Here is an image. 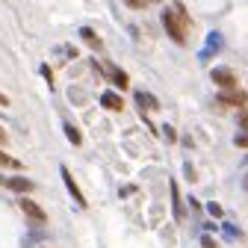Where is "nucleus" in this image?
<instances>
[{"instance_id":"a211bd4d","label":"nucleus","mask_w":248,"mask_h":248,"mask_svg":"<svg viewBox=\"0 0 248 248\" xmlns=\"http://www.w3.org/2000/svg\"><path fill=\"white\" fill-rule=\"evenodd\" d=\"M6 142H9V136H6V130H3V127H0V145H6Z\"/></svg>"},{"instance_id":"6ab92c4d","label":"nucleus","mask_w":248,"mask_h":248,"mask_svg":"<svg viewBox=\"0 0 248 248\" xmlns=\"http://www.w3.org/2000/svg\"><path fill=\"white\" fill-rule=\"evenodd\" d=\"M127 3H130L133 9H142V6H145V3H142V0H127Z\"/></svg>"},{"instance_id":"39448f33","label":"nucleus","mask_w":248,"mask_h":248,"mask_svg":"<svg viewBox=\"0 0 248 248\" xmlns=\"http://www.w3.org/2000/svg\"><path fill=\"white\" fill-rule=\"evenodd\" d=\"M219 101H222V104H231V107H242V104L248 101V95H245V92H236V89H231V92H222V95H219Z\"/></svg>"},{"instance_id":"423d86ee","label":"nucleus","mask_w":248,"mask_h":248,"mask_svg":"<svg viewBox=\"0 0 248 248\" xmlns=\"http://www.w3.org/2000/svg\"><path fill=\"white\" fill-rule=\"evenodd\" d=\"M101 104H104L107 109H112V112H121V109H124V101L115 95V92H104V95H101Z\"/></svg>"},{"instance_id":"f8f14e48","label":"nucleus","mask_w":248,"mask_h":248,"mask_svg":"<svg viewBox=\"0 0 248 248\" xmlns=\"http://www.w3.org/2000/svg\"><path fill=\"white\" fill-rule=\"evenodd\" d=\"M136 101H139V107H145V104H148V107H157V101H154L151 95H145V92H139V95H136Z\"/></svg>"},{"instance_id":"ddd939ff","label":"nucleus","mask_w":248,"mask_h":248,"mask_svg":"<svg viewBox=\"0 0 248 248\" xmlns=\"http://www.w3.org/2000/svg\"><path fill=\"white\" fill-rule=\"evenodd\" d=\"M83 39L92 45V47H101V42H98V36L95 33H92V30H83Z\"/></svg>"},{"instance_id":"1a4fd4ad","label":"nucleus","mask_w":248,"mask_h":248,"mask_svg":"<svg viewBox=\"0 0 248 248\" xmlns=\"http://www.w3.org/2000/svg\"><path fill=\"white\" fill-rule=\"evenodd\" d=\"M171 201H174V219H183V207H180V195H177V186H171Z\"/></svg>"},{"instance_id":"20e7f679","label":"nucleus","mask_w":248,"mask_h":248,"mask_svg":"<svg viewBox=\"0 0 248 248\" xmlns=\"http://www.w3.org/2000/svg\"><path fill=\"white\" fill-rule=\"evenodd\" d=\"M62 180H65V186H68V192L74 195V201H77L80 207H86V198H83V192H80V186L74 183V177H71V171H68V169H62Z\"/></svg>"},{"instance_id":"6e6552de","label":"nucleus","mask_w":248,"mask_h":248,"mask_svg":"<svg viewBox=\"0 0 248 248\" xmlns=\"http://www.w3.org/2000/svg\"><path fill=\"white\" fill-rule=\"evenodd\" d=\"M0 166H3V169H15V171H21V169H24V166H21V160L9 157V154H3V151H0Z\"/></svg>"},{"instance_id":"412c9836","label":"nucleus","mask_w":248,"mask_h":248,"mask_svg":"<svg viewBox=\"0 0 248 248\" xmlns=\"http://www.w3.org/2000/svg\"><path fill=\"white\" fill-rule=\"evenodd\" d=\"M0 183H6V180H0Z\"/></svg>"},{"instance_id":"4468645a","label":"nucleus","mask_w":248,"mask_h":248,"mask_svg":"<svg viewBox=\"0 0 248 248\" xmlns=\"http://www.w3.org/2000/svg\"><path fill=\"white\" fill-rule=\"evenodd\" d=\"M207 213H210V216H216V219H222V207L216 204V201H210V204H207Z\"/></svg>"},{"instance_id":"f03ea898","label":"nucleus","mask_w":248,"mask_h":248,"mask_svg":"<svg viewBox=\"0 0 248 248\" xmlns=\"http://www.w3.org/2000/svg\"><path fill=\"white\" fill-rule=\"evenodd\" d=\"M213 83L219 89H225V92H231V89H236V74L228 71V68H216L213 71Z\"/></svg>"},{"instance_id":"f257e3e1","label":"nucleus","mask_w":248,"mask_h":248,"mask_svg":"<svg viewBox=\"0 0 248 248\" xmlns=\"http://www.w3.org/2000/svg\"><path fill=\"white\" fill-rule=\"evenodd\" d=\"M189 24H192V18L186 15L183 3H174L171 9L163 12V27H166V33H169L177 45H186V30H189Z\"/></svg>"},{"instance_id":"9d476101","label":"nucleus","mask_w":248,"mask_h":248,"mask_svg":"<svg viewBox=\"0 0 248 248\" xmlns=\"http://www.w3.org/2000/svg\"><path fill=\"white\" fill-rule=\"evenodd\" d=\"M65 136L71 139V145H80L83 142V136H80V130L74 127V124H65Z\"/></svg>"},{"instance_id":"f3484780","label":"nucleus","mask_w":248,"mask_h":248,"mask_svg":"<svg viewBox=\"0 0 248 248\" xmlns=\"http://www.w3.org/2000/svg\"><path fill=\"white\" fill-rule=\"evenodd\" d=\"M239 127H245V130H248V112H242V115H239Z\"/></svg>"},{"instance_id":"dca6fc26","label":"nucleus","mask_w":248,"mask_h":248,"mask_svg":"<svg viewBox=\"0 0 248 248\" xmlns=\"http://www.w3.org/2000/svg\"><path fill=\"white\" fill-rule=\"evenodd\" d=\"M201 245H204V248H216V239H213V236H204Z\"/></svg>"},{"instance_id":"9b49d317","label":"nucleus","mask_w":248,"mask_h":248,"mask_svg":"<svg viewBox=\"0 0 248 248\" xmlns=\"http://www.w3.org/2000/svg\"><path fill=\"white\" fill-rule=\"evenodd\" d=\"M112 83L124 89V86H127V74H124V71H112Z\"/></svg>"},{"instance_id":"0eeeda50","label":"nucleus","mask_w":248,"mask_h":248,"mask_svg":"<svg viewBox=\"0 0 248 248\" xmlns=\"http://www.w3.org/2000/svg\"><path fill=\"white\" fill-rule=\"evenodd\" d=\"M6 186L12 192H30V189H33V183L24 180V177H12V180H6Z\"/></svg>"},{"instance_id":"2eb2a0df","label":"nucleus","mask_w":248,"mask_h":248,"mask_svg":"<svg viewBox=\"0 0 248 248\" xmlns=\"http://www.w3.org/2000/svg\"><path fill=\"white\" fill-rule=\"evenodd\" d=\"M233 142H236V148H248V130H245V133H239Z\"/></svg>"},{"instance_id":"aec40b11","label":"nucleus","mask_w":248,"mask_h":248,"mask_svg":"<svg viewBox=\"0 0 248 248\" xmlns=\"http://www.w3.org/2000/svg\"><path fill=\"white\" fill-rule=\"evenodd\" d=\"M6 104H9V98L3 95V92H0V107H6Z\"/></svg>"},{"instance_id":"7ed1b4c3","label":"nucleus","mask_w":248,"mask_h":248,"mask_svg":"<svg viewBox=\"0 0 248 248\" xmlns=\"http://www.w3.org/2000/svg\"><path fill=\"white\" fill-rule=\"evenodd\" d=\"M18 207H21V213H24V216H30L33 222H45V219H47V213H45L36 201H30V198H21V204H18Z\"/></svg>"}]
</instances>
